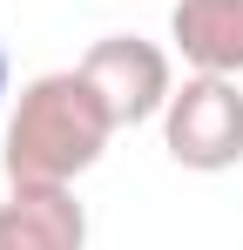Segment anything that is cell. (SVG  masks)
<instances>
[{"label": "cell", "instance_id": "obj_5", "mask_svg": "<svg viewBox=\"0 0 243 250\" xmlns=\"http://www.w3.org/2000/svg\"><path fill=\"white\" fill-rule=\"evenodd\" d=\"M169 41L196 75H243V0H176Z\"/></svg>", "mask_w": 243, "mask_h": 250}, {"label": "cell", "instance_id": "obj_4", "mask_svg": "<svg viewBox=\"0 0 243 250\" xmlns=\"http://www.w3.org/2000/svg\"><path fill=\"white\" fill-rule=\"evenodd\" d=\"M0 250H88V209L54 183H7Z\"/></svg>", "mask_w": 243, "mask_h": 250}, {"label": "cell", "instance_id": "obj_6", "mask_svg": "<svg viewBox=\"0 0 243 250\" xmlns=\"http://www.w3.org/2000/svg\"><path fill=\"white\" fill-rule=\"evenodd\" d=\"M7 75H14V68H7V47H0V108H7Z\"/></svg>", "mask_w": 243, "mask_h": 250}, {"label": "cell", "instance_id": "obj_3", "mask_svg": "<svg viewBox=\"0 0 243 250\" xmlns=\"http://www.w3.org/2000/svg\"><path fill=\"white\" fill-rule=\"evenodd\" d=\"M75 68L95 82V95L108 102L115 128L162 122V108H169V95H176V61H169V47L142 41V34H101Z\"/></svg>", "mask_w": 243, "mask_h": 250}, {"label": "cell", "instance_id": "obj_1", "mask_svg": "<svg viewBox=\"0 0 243 250\" xmlns=\"http://www.w3.org/2000/svg\"><path fill=\"white\" fill-rule=\"evenodd\" d=\"M108 142H115V115L95 95V82L81 68H47L34 82H20L14 108H7L0 169H7V183L75 189L81 176L108 156Z\"/></svg>", "mask_w": 243, "mask_h": 250}, {"label": "cell", "instance_id": "obj_2", "mask_svg": "<svg viewBox=\"0 0 243 250\" xmlns=\"http://www.w3.org/2000/svg\"><path fill=\"white\" fill-rule=\"evenodd\" d=\"M162 149L189 176H223L243 163V88L237 75H182L162 108Z\"/></svg>", "mask_w": 243, "mask_h": 250}]
</instances>
